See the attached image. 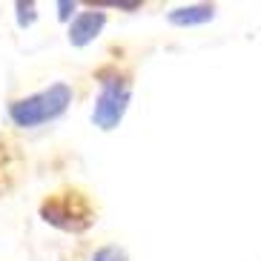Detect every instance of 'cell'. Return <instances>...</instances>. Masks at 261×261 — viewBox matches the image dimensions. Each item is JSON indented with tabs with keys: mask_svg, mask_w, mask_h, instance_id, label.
<instances>
[{
	"mask_svg": "<svg viewBox=\"0 0 261 261\" xmlns=\"http://www.w3.org/2000/svg\"><path fill=\"white\" fill-rule=\"evenodd\" d=\"M72 12H75V3L72 0H58V17L61 20H69Z\"/></svg>",
	"mask_w": 261,
	"mask_h": 261,
	"instance_id": "obj_9",
	"label": "cell"
},
{
	"mask_svg": "<svg viewBox=\"0 0 261 261\" xmlns=\"http://www.w3.org/2000/svg\"><path fill=\"white\" fill-rule=\"evenodd\" d=\"M95 81L100 84V95L92 109V123L98 129L109 132V129H115L118 123L123 121V115H126L135 75H132V69L121 66L118 61H109L95 69Z\"/></svg>",
	"mask_w": 261,
	"mask_h": 261,
	"instance_id": "obj_2",
	"label": "cell"
},
{
	"mask_svg": "<svg viewBox=\"0 0 261 261\" xmlns=\"http://www.w3.org/2000/svg\"><path fill=\"white\" fill-rule=\"evenodd\" d=\"M215 17V6L213 3H192V6H181L172 9L167 15V20L172 26H201Z\"/></svg>",
	"mask_w": 261,
	"mask_h": 261,
	"instance_id": "obj_6",
	"label": "cell"
},
{
	"mask_svg": "<svg viewBox=\"0 0 261 261\" xmlns=\"http://www.w3.org/2000/svg\"><path fill=\"white\" fill-rule=\"evenodd\" d=\"M38 215L55 230L69 232V236H84V232H89L98 224L100 207L86 187L63 184L40 198Z\"/></svg>",
	"mask_w": 261,
	"mask_h": 261,
	"instance_id": "obj_1",
	"label": "cell"
},
{
	"mask_svg": "<svg viewBox=\"0 0 261 261\" xmlns=\"http://www.w3.org/2000/svg\"><path fill=\"white\" fill-rule=\"evenodd\" d=\"M103 26H107V12H100V9H95V12H81V15L72 17V23H69V43L77 49L86 46V43H92Z\"/></svg>",
	"mask_w": 261,
	"mask_h": 261,
	"instance_id": "obj_5",
	"label": "cell"
},
{
	"mask_svg": "<svg viewBox=\"0 0 261 261\" xmlns=\"http://www.w3.org/2000/svg\"><path fill=\"white\" fill-rule=\"evenodd\" d=\"M15 9H17V26H20V29H26V26H32L35 23V17H38V12H35V3H26V0H17L15 3Z\"/></svg>",
	"mask_w": 261,
	"mask_h": 261,
	"instance_id": "obj_8",
	"label": "cell"
},
{
	"mask_svg": "<svg viewBox=\"0 0 261 261\" xmlns=\"http://www.w3.org/2000/svg\"><path fill=\"white\" fill-rule=\"evenodd\" d=\"M72 103V86L69 84H52L49 89H40L35 95L9 100V118L20 129H32L40 123H49L61 118Z\"/></svg>",
	"mask_w": 261,
	"mask_h": 261,
	"instance_id": "obj_3",
	"label": "cell"
},
{
	"mask_svg": "<svg viewBox=\"0 0 261 261\" xmlns=\"http://www.w3.org/2000/svg\"><path fill=\"white\" fill-rule=\"evenodd\" d=\"M26 178V152L12 132L0 129V198H6Z\"/></svg>",
	"mask_w": 261,
	"mask_h": 261,
	"instance_id": "obj_4",
	"label": "cell"
},
{
	"mask_svg": "<svg viewBox=\"0 0 261 261\" xmlns=\"http://www.w3.org/2000/svg\"><path fill=\"white\" fill-rule=\"evenodd\" d=\"M92 261H129V258H126V250H123V247L103 244V247H98V250H95Z\"/></svg>",
	"mask_w": 261,
	"mask_h": 261,
	"instance_id": "obj_7",
	"label": "cell"
}]
</instances>
